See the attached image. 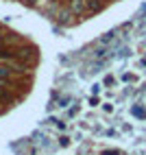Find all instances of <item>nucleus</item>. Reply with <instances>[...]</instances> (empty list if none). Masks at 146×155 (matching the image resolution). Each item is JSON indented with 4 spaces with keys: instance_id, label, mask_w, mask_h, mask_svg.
<instances>
[{
    "instance_id": "obj_1",
    "label": "nucleus",
    "mask_w": 146,
    "mask_h": 155,
    "mask_svg": "<svg viewBox=\"0 0 146 155\" xmlns=\"http://www.w3.org/2000/svg\"><path fill=\"white\" fill-rule=\"evenodd\" d=\"M7 77H9V68H2V66H0V79L7 81Z\"/></svg>"
},
{
    "instance_id": "obj_2",
    "label": "nucleus",
    "mask_w": 146,
    "mask_h": 155,
    "mask_svg": "<svg viewBox=\"0 0 146 155\" xmlns=\"http://www.w3.org/2000/svg\"><path fill=\"white\" fill-rule=\"evenodd\" d=\"M11 57V53H7V50H0V59H9Z\"/></svg>"
},
{
    "instance_id": "obj_3",
    "label": "nucleus",
    "mask_w": 146,
    "mask_h": 155,
    "mask_svg": "<svg viewBox=\"0 0 146 155\" xmlns=\"http://www.w3.org/2000/svg\"><path fill=\"white\" fill-rule=\"evenodd\" d=\"M2 37H5V35H2V31H0V42H2Z\"/></svg>"
}]
</instances>
